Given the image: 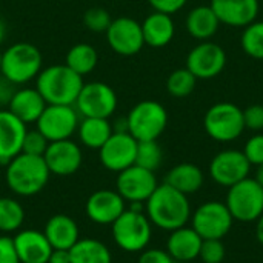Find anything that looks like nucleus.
<instances>
[{
    "instance_id": "f257e3e1",
    "label": "nucleus",
    "mask_w": 263,
    "mask_h": 263,
    "mask_svg": "<svg viewBox=\"0 0 263 263\" xmlns=\"http://www.w3.org/2000/svg\"><path fill=\"white\" fill-rule=\"evenodd\" d=\"M145 208L149 222L170 233L186 227L191 219V205L188 202V196L166 183L157 185L151 197L146 200Z\"/></svg>"
},
{
    "instance_id": "f03ea898",
    "label": "nucleus",
    "mask_w": 263,
    "mask_h": 263,
    "mask_svg": "<svg viewBox=\"0 0 263 263\" xmlns=\"http://www.w3.org/2000/svg\"><path fill=\"white\" fill-rule=\"evenodd\" d=\"M85 80L65 63L51 65L40 71L35 79V89L46 105H74Z\"/></svg>"
},
{
    "instance_id": "7ed1b4c3",
    "label": "nucleus",
    "mask_w": 263,
    "mask_h": 263,
    "mask_svg": "<svg viewBox=\"0 0 263 263\" xmlns=\"http://www.w3.org/2000/svg\"><path fill=\"white\" fill-rule=\"evenodd\" d=\"M49 170L40 156H29L20 153L8 165L5 171V180L8 188L23 197L39 194L49 180Z\"/></svg>"
},
{
    "instance_id": "20e7f679",
    "label": "nucleus",
    "mask_w": 263,
    "mask_h": 263,
    "mask_svg": "<svg viewBox=\"0 0 263 263\" xmlns=\"http://www.w3.org/2000/svg\"><path fill=\"white\" fill-rule=\"evenodd\" d=\"M43 57L40 49L28 42H17L2 52L0 74L17 86L26 85L37 79L43 69Z\"/></svg>"
},
{
    "instance_id": "39448f33",
    "label": "nucleus",
    "mask_w": 263,
    "mask_h": 263,
    "mask_svg": "<svg viewBox=\"0 0 263 263\" xmlns=\"http://www.w3.org/2000/svg\"><path fill=\"white\" fill-rule=\"evenodd\" d=\"M128 133L137 140H157L168 125L165 106L156 100H142L136 103L126 116Z\"/></svg>"
},
{
    "instance_id": "423d86ee",
    "label": "nucleus",
    "mask_w": 263,
    "mask_h": 263,
    "mask_svg": "<svg viewBox=\"0 0 263 263\" xmlns=\"http://www.w3.org/2000/svg\"><path fill=\"white\" fill-rule=\"evenodd\" d=\"M111 227L114 242L126 253L143 251L151 240L153 223L143 213L125 210Z\"/></svg>"
},
{
    "instance_id": "0eeeda50",
    "label": "nucleus",
    "mask_w": 263,
    "mask_h": 263,
    "mask_svg": "<svg viewBox=\"0 0 263 263\" xmlns=\"http://www.w3.org/2000/svg\"><path fill=\"white\" fill-rule=\"evenodd\" d=\"M203 126L206 134L217 142H233L240 137L245 129L243 109L230 102H220L213 105L205 117Z\"/></svg>"
},
{
    "instance_id": "6e6552de",
    "label": "nucleus",
    "mask_w": 263,
    "mask_h": 263,
    "mask_svg": "<svg viewBox=\"0 0 263 263\" xmlns=\"http://www.w3.org/2000/svg\"><path fill=\"white\" fill-rule=\"evenodd\" d=\"M231 216L239 222H254L263 214V188L256 179H243L230 186L227 202Z\"/></svg>"
},
{
    "instance_id": "1a4fd4ad",
    "label": "nucleus",
    "mask_w": 263,
    "mask_h": 263,
    "mask_svg": "<svg viewBox=\"0 0 263 263\" xmlns=\"http://www.w3.org/2000/svg\"><path fill=\"white\" fill-rule=\"evenodd\" d=\"M117 94L105 82L83 83L80 94L74 103L80 117L109 119L117 109Z\"/></svg>"
},
{
    "instance_id": "9d476101",
    "label": "nucleus",
    "mask_w": 263,
    "mask_h": 263,
    "mask_svg": "<svg viewBox=\"0 0 263 263\" xmlns=\"http://www.w3.org/2000/svg\"><path fill=\"white\" fill-rule=\"evenodd\" d=\"M80 116L74 105H46L35 125L37 129L49 140H66L77 133Z\"/></svg>"
},
{
    "instance_id": "9b49d317",
    "label": "nucleus",
    "mask_w": 263,
    "mask_h": 263,
    "mask_svg": "<svg viewBox=\"0 0 263 263\" xmlns=\"http://www.w3.org/2000/svg\"><path fill=\"white\" fill-rule=\"evenodd\" d=\"M233 216L228 206L222 202H206L200 205L194 214H191V228L203 239H223L231 227H233Z\"/></svg>"
},
{
    "instance_id": "f8f14e48",
    "label": "nucleus",
    "mask_w": 263,
    "mask_h": 263,
    "mask_svg": "<svg viewBox=\"0 0 263 263\" xmlns=\"http://www.w3.org/2000/svg\"><path fill=\"white\" fill-rule=\"evenodd\" d=\"M105 35L109 48L119 55H125V57L136 55L145 46L142 23L133 17L112 18Z\"/></svg>"
},
{
    "instance_id": "ddd939ff",
    "label": "nucleus",
    "mask_w": 263,
    "mask_h": 263,
    "mask_svg": "<svg viewBox=\"0 0 263 263\" xmlns=\"http://www.w3.org/2000/svg\"><path fill=\"white\" fill-rule=\"evenodd\" d=\"M227 66V52L225 49L211 42H200L196 45L186 55V69L194 74L199 80H210L217 77Z\"/></svg>"
},
{
    "instance_id": "4468645a",
    "label": "nucleus",
    "mask_w": 263,
    "mask_h": 263,
    "mask_svg": "<svg viewBox=\"0 0 263 263\" xmlns=\"http://www.w3.org/2000/svg\"><path fill=\"white\" fill-rule=\"evenodd\" d=\"M156 174L139 165H133L119 173L116 180V191L125 202H146L157 188Z\"/></svg>"
},
{
    "instance_id": "2eb2a0df",
    "label": "nucleus",
    "mask_w": 263,
    "mask_h": 263,
    "mask_svg": "<svg viewBox=\"0 0 263 263\" xmlns=\"http://www.w3.org/2000/svg\"><path fill=\"white\" fill-rule=\"evenodd\" d=\"M251 163L245 157L243 151L225 149L216 154L210 163L211 179L222 186H233L250 176Z\"/></svg>"
},
{
    "instance_id": "dca6fc26",
    "label": "nucleus",
    "mask_w": 263,
    "mask_h": 263,
    "mask_svg": "<svg viewBox=\"0 0 263 263\" xmlns=\"http://www.w3.org/2000/svg\"><path fill=\"white\" fill-rule=\"evenodd\" d=\"M137 140L129 133H112L99 149V157L105 170L120 173L136 163Z\"/></svg>"
},
{
    "instance_id": "f3484780",
    "label": "nucleus",
    "mask_w": 263,
    "mask_h": 263,
    "mask_svg": "<svg viewBox=\"0 0 263 263\" xmlns=\"http://www.w3.org/2000/svg\"><path fill=\"white\" fill-rule=\"evenodd\" d=\"M43 160L51 174L66 177L76 174L80 170L83 162V154L80 146L74 140L66 139V140L49 142L43 154Z\"/></svg>"
},
{
    "instance_id": "a211bd4d",
    "label": "nucleus",
    "mask_w": 263,
    "mask_h": 263,
    "mask_svg": "<svg viewBox=\"0 0 263 263\" xmlns=\"http://www.w3.org/2000/svg\"><path fill=\"white\" fill-rule=\"evenodd\" d=\"M86 216L97 225H112L126 210L123 197L117 191L99 190L86 200Z\"/></svg>"
},
{
    "instance_id": "6ab92c4d",
    "label": "nucleus",
    "mask_w": 263,
    "mask_h": 263,
    "mask_svg": "<svg viewBox=\"0 0 263 263\" xmlns=\"http://www.w3.org/2000/svg\"><path fill=\"white\" fill-rule=\"evenodd\" d=\"M210 6L220 23L231 28H245L259 15V0H211Z\"/></svg>"
},
{
    "instance_id": "aec40b11",
    "label": "nucleus",
    "mask_w": 263,
    "mask_h": 263,
    "mask_svg": "<svg viewBox=\"0 0 263 263\" xmlns=\"http://www.w3.org/2000/svg\"><path fill=\"white\" fill-rule=\"evenodd\" d=\"M26 125L8 109H0V165H8L22 153Z\"/></svg>"
},
{
    "instance_id": "412c9836",
    "label": "nucleus",
    "mask_w": 263,
    "mask_h": 263,
    "mask_svg": "<svg viewBox=\"0 0 263 263\" xmlns=\"http://www.w3.org/2000/svg\"><path fill=\"white\" fill-rule=\"evenodd\" d=\"M12 242L20 263H48L52 253V247L43 231L22 230L15 234Z\"/></svg>"
},
{
    "instance_id": "4be33fe9",
    "label": "nucleus",
    "mask_w": 263,
    "mask_h": 263,
    "mask_svg": "<svg viewBox=\"0 0 263 263\" xmlns=\"http://www.w3.org/2000/svg\"><path fill=\"white\" fill-rule=\"evenodd\" d=\"M45 108H46V102L42 97V94L35 89V86L17 88L8 105V111L14 114L25 125L35 123Z\"/></svg>"
},
{
    "instance_id": "5701e85b",
    "label": "nucleus",
    "mask_w": 263,
    "mask_h": 263,
    "mask_svg": "<svg viewBox=\"0 0 263 263\" xmlns=\"http://www.w3.org/2000/svg\"><path fill=\"white\" fill-rule=\"evenodd\" d=\"M52 250H71L80 239L79 225L66 214H54L48 219L43 230Z\"/></svg>"
},
{
    "instance_id": "b1692460",
    "label": "nucleus",
    "mask_w": 263,
    "mask_h": 263,
    "mask_svg": "<svg viewBox=\"0 0 263 263\" xmlns=\"http://www.w3.org/2000/svg\"><path fill=\"white\" fill-rule=\"evenodd\" d=\"M142 32L145 45L151 48H163L170 45L174 39V20L170 14L154 11L142 22Z\"/></svg>"
},
{
    "instance_id": "393cba45",
    "label": "nucleus",
    "mask_w": 263,
    "mask_h": 263,
    "mask_svg": "<svg viewBox=\"0 0 263 263\" xmlns=\"http://www.w3.org/2000/svg\"><path fill=\"white\" fill-rule=\"evenodd\" d=\"M203 239L188 227L171 231L166 243V251L176 262H191L199 257Z\"/></svg>"
},
{
    "instance_id": "a878e982",
    "label": "nucleus",
    "mask_w": 263,
    "mask_h": 263,
    "mask_svg": "<svg viewBox=\"0 0 263 263\" xmlns=\"http://www.w3.org/2000/svg\"><path fill=\"white\" fill-rule=\"evenodd\" d=\"M220 25L222 23L219 22L216 12L210 5H200L193 8L185 18L188 34L199 42L211 40L219 31Z\"/></svg>"
},
{
    "instance_id": "bb28decb",
    "label": "nucleus",
    "mask_w": 263,
    "mask_h": 263,
    "mask_svg": "<svg viewBox=\"0 0 263 263\" xmlns=\"http://www.w3.org/2000/svg\"><path fill=\"white\" fill-rule=\"evenodd\" d=\"M112 134V125L109 119L99 117H80L77 126V136L83 146L89 149H100Z\"/></svg>"
},
{
    "instance_id": "cd10ccee",
    "label": "nucleus",
    "mask_w": 263,
    "mask_h": 263,
    "mask_svg": "<svg viewBox=\"0 0 263 263\" xmlns=\"http://www.w3.org/2000/svg\"><path fill=\"white\" fill-rule=\"evenodd\" d=\"M203 173L194 163H179L170 170L165 183L180 191L185 196L197 193L203 185Z\"/></svg>"
},
{
    "instance_id": "c85d7f7f",
    "label": "nucleus",
    "mask_w": 263,
    "mask_h": 263,
    "mask_svg": "<svg viewBox=\"0 0 263 263\" xmlns=\"http://www.w3.org/2000/svg\"><path fill=\"white\" fill-rule=\"evenodd\" d=\"M69 254L71 263H112L111 251L97 239H79Z\"/></svg>"
},
{
    "instance_id": "c756f323",
    "label": "nucleus",
    "mask_w": 263,
    "mask_h": 263,
    "mask_svg": "<svg viewBox=\"0 0 263 263\" xmlns=\"http://www.w3.org/2000/svg\"><path fill=\"white\" fill-rule=\"evenodd\" d=\"M99 63V52L89 43H77L71 46L65 57V65L82 77L91 74Z\"/></svg>"
},
{
    "instance_id": "7c9ffc66",
    "label": "nucleus",
    "mask_w": 263,
    "mask_h": 263,
    "mask_svg": "<svg viewBox=\"0 0 263 263\" xmlns=\"http://www.w3.org/2000/svg\"><path fill=\"white\" fill-rule=\"evenodd\" d=\"M25 222L23 206L11 197H0V231L15 233Z\"/></svg>"
},
{
    "instance_id": "2f4dec72",
    "label": "nucleus",
    "mask_w": 263,
    "mask_h": 263,
    "mask_svg": "<svg viewBox=\"0 0 263 263\" xmlns=\"http://www.w3.org/2000/svg\"><path fill=\"white\" fill-rule=\"evenodd\" d=\"M240 45L247 55L263 60V20H254L243 28Z\"/></svg>"
},
{
    "instance_id": "473e14b6",
    "label": "nucleus",
    "mask_w": 263,
    "mask_h": 263,
    "mask_svg": "<svg viewBox=\"0 0 263 263\" xmlns=\"http://www.w3.org/2000/svg\"><path fill=\"white\" fill-rule=\"evenodd\" d=\"M196 83H197V79L194 77V74H191L190 69L179 68L168 76L166 89L170 96L176 99H183V97H188L194 91Z\"/></svg>"
},
{
    "instance_id": "72a5a7b5",
    "label": "nucleus",
    "mask_w": 263,
    "mask_h": 263,
    "mask_svg": "<svg viewBox=\"0 0 263 263\" xmlns=\"http://www.w3.org/2000/svg\"><path fill=\"white\" fill-rule=\"evenodd\" d=\"M163 160V151L157 140H145L137 143V153H136V163L145 170H149L156 173V170L160 168Z\"/></svg>"
},
{
    "instance_id": "f704fd0d",
    "label": "nucleus",
    "mask_w": 263,
    "mask_h": 263,
    "mask_svg": "<svg viewBox=\"0 0 263 263\" xmlns=\"http://www.w3.org/2000/svg\"><path fill=\"white\" fill-rule=\"evenodd\" d=\"M112 18L105 8L92 6L83 14V25L92 32H106Z\"/></svg>"
},
{
    "instance_id": "c9c22d12",
    "label": "nucleus",
    "mask_w": 263,
    "mask_h": 263,
    "mask_svg": "<svg viewBox=\"0 0 263 263\" xmlns=\"http://www.w3.org/2000/svg\"><path fill=\"white\" fill-rule=\"evenodd\" d=\"M49 145V140L35 128V129H28L23 139L22 145V153L29 154V156H40L43 157L46 148Z\"/></svg>"
},
{
    "instance_id": "e433bc0d",
    "label": "nucleus",
    "mask_w": 263,
    "mask_h": 263,
    "mask_svg": "<svg viewBox=\"0 0 263 263\" xmlns=\"http://www.w3.org/2000/svg\"><path fill=\"white\" fill-rule=\"evenodd\" d=\"M227 250L220 239H206L202 242L199 257L203 263H222L225 259Z\"/></svg>"
},
{
    "instance_id": "4c0bfd02",
    "label": "nucleus",
    "mask_w": 263,
    "mask_h": 263,
    "mask_svg": "<svg viewBox=\"0 0 263 263\" xmlns=\"http://www.w3.org/2000/svg\"><path fill=\"white\" fill-rule=\"evenodd\" d=\"M245 157L248 159V162L251 165H262L263 163V134H256L251 139H248V142L245 143V149H243Z\"/></svg>"
},
{
    "instance_id": "58836bf2",
    "label": "nucleus",
    "mask_w": 263,
    "mask_h": 263,
    "mask_svg": "<svg viewBox=\"0 0 263 263\" xmlns=\"http://www.w3.org/2000/svg\"><path fill=\"white\" fill-rule=\"evenodd\" d=\"M243 122L245 128L248 129H263V105H251L247 109H243Z\"/></svg>"
},
{
    "instance_id": "ea45409f",
    "label": "nucleus",
    "mask_w": 263,
    "mask_h": 263,
    "mask_svg": "<svg viewBox=\"0 0 263 263\" xmlns=\"http://www.w3.org/2000/svg\"><path fill=\"white\" fill-rule=\"evenodd\" d=\"M188 0H148L151 8L157 12H165V14H176L179 12Z\"/></svg>"
},
{
    "instance_id": "a19ab883",
    "label": "nucleus",
    "mask_w": 263,
    "mask_h": 263,
    "mask_svg": "<svg viewBox=\"0 0 263 263\" xmlns=\"http://www.w3.org/2000/svg\"><path fill=\"white\" fill-rule=\"evenodd\" d=\"M139 263H177L168 251L165 250H143L140 257H139Z\"/></svg>"
},
{
    "instance_id": "79ce46f5",
    "label": "nucleus",
    "mask_w": 263,
    "mask_h": 263,
    "mask_svg": "<svg viewBox=\"0 0 263 263\" xmlns=\"http://www.w3.org/2000/svg\"><path fill=\"white\" fill-rule=\"evenodd\" d=\"M0 263H20L11 237L0 236Z\"/></svg>"
},
{
    "instance_id": "37998d69",
    "label": "nucleus",
    "mask_w": 263,
    "mask_h": 263,
    "mask_svg": "<svg viewBox=\"0 0 263 263\" xmlns=\"http://www.w3.org/2000/svg\"><path fill=\"white\" fill-rule=\"evenodd\" d=\"M17 91V85L9 82L6 77L0 74V106H8L14 92Z\"/></svg>"
},
{
    "instance_id": "c03bdc74",
    "label": "nucleus",
    "mask_w": 263,
    "mask_h": 263,
    "mask_svg": "<svg viewBox=\"0 0 263 263\" xmlns=\"http://www.w3.org/2000/svg\"><path fill=\"white\" fill-rule=\"evenodd\" d=\"M48 263H71L69 250H52Z\"/></svg>"
},
{
    "instance_id": "a18cd8bd",
    "label": "nucleus",
    "mask_w": 263,
    "mask_h": 263,
    "mask_svg": "<svg viewBox=\"0 0 263 263\" xmlns=\"http://www.w3.org/2000/svg\"><path fill=\"white\" fill-rule=\"evenodd\" d=\"M256 236H257V240L263 245V214L257 219V227H256Z\"/></svg>"
},
{
    "instance_id": "49530a36",
    "label": "nucleus",
    "mask_w": 263,
    "mask_h": 263,
    "mask_svg": "<svg viewBox=\"0 0 263 263\" xmlns=\"http://www.w3.org/2000/svg\"><path fill=\"white\" fill-rule=\"evenodd\" d=\"M254 179H256V182L263 188V163L257 166V171H256V177Z\"/></svg>"
},
{
    "instance_id": "de8ad7c7",
    "label": "nucleus",
    "mask_w": 263,
    "mask_h": 263,
    "mask_svg": "<svg viewBox=\"0 0 263 263\" xmlns=\"http://www.w3.org/2000/svg\"><path fill=\"white\" fill-rule=\"evenodd\" d=\"M5 35H6V25H5V22L0 18V43L5 40Z\"/></svg>"
},
{
    "instance_id": "09e8293b",
    "label": "nucleus",
    "mask_w": 263,
    "mask_h": 263,
    "mask_svg": "<svg viewBox=\"0 0 263 263\" xmlns=\"http://www.w3.org/2000/svg\"><path fill=\"white\" fill-rule=\"evenodd\" d=\"M0 66H2V51H0Z\"/></svg>"
}]
</instances>
